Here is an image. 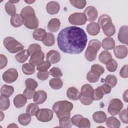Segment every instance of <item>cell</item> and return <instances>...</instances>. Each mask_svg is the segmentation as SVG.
<instances>
[{"label":"cell","instance_id":"58","mask_svg":"<svg viewBox=\"0 0 128 128\" xmlns=\"http://www.w3.org/2000/svg\"><path fill=\"white\" fill-rule=\"evenodd\" d=\"M123 99L126 102H128V90H126V91L123 94Z\"/></svg>","mask_w":128,"mask_h":128},{"label":"cell","instance_id":"24","mask_svg":"<svg viewBox=\"0 0 128 128\" xmlns=\"http://www.w3.org/2000/svg\"><path fill=\"white\" fill-rule=\"evenodd\" d=\"M92 118L94 122L98 124H102L106 122L107 116L103 111H98L94 113Z\"/></svg>","mask_w":128,"mask_h":128},{"label":"cell","instance_id":"9","mask_svg":"<svg viewBox=\"0 0 128 128\" xmlns=\"http://www.w3.org/2000/svg\"><path fill=\"white\" fill-rule=\"evenodd\" d=\"M18 76V74L17 70L14 68H10L4 72L2 78L6 83L12 84L17 80Z\"/></svg>","mask_w":128,"mask_h":128},{"label":"cell","instance_id":"40","mask_svg":"<svg viewBox=\"0 0 128 128\" xmlns=\"http://www.w3.org/2000/svg\"><path fill=\"white\" fill-rule=\"evenodd\" d=\"M110 22H112L111 18L108 15L104 14L101 15L98 18V24L100 28H102L105 24Z\"/></svg>","mask_w":128,"mask_h":128},{"label":"cell","instance_id":"7","mask_svg":"<svg viewBox=\"0 0 128 128\" xmlns=\"http://www.w3.org/2000/svg\"><path fill=\"white\" fill-rule=\"evenodd\" d=\"M36 116L37 120L40 122H48L52 119L54 112L50 109L41 108L38 110Z\"/></svg>","mask_w":128,"mask_h":128},{"label":"cell","instance_id":"38","mask_svg":"<svg viewBox=\"0 0 128 128\" xmlns=\"http://www.w3.org/2000/svg\"><path fill=\"white\" fill-rule=\"evenodd\" d=\"M106 66L107 70L110 72H115L118 68V63L114 59L111 58L106 62Z\"/></svg>","mask_w":128,"mask_h":128},{"label":"cell","instance_id":"34","mask_svg":"<svg viewBox=\"0 0 128 128\" xmlns=\"http://www.w3.org/2000/svg\"><path fill=\"white\" fill-rule=\"evenodd\" d=\"M4 8L6 12L8 14L11 16H13L16 14V8L15 5L11 2V0H9L6 3Z\"/></svg>","mask_w":128,"mask_h":128},{"label":"cell","instance_id":"28","mask_svg":"<svg viewBox=\"0 0 128 128\" xmlns=\"http://www.w3.org/2000/svg\"><path fill=\"white\" fill-rule=\"evenodd\" d=\"M0 92L2 96L9 98L14 94V88L12 86L4 84L2 86Z\"/></svg>","mask_w":128,"mask_h":128},{"label":"cell","instance_id":"30","mask_svg":"<svg viewBox=\"0 0 128 128\" xmlns=\"http://www.w3.org/2000/svg\"><path fill=\"white\" fill-rule=\"evenodd\" d=\"M31 116L28 113L22 114L18 117V122L22 126H27L31 122Z\"/></svg>","mask_w":128,"mask_h":128},{"label":"cell","instance_id":"52","mask_svg":"<svg viewBox=\"0 0 128 128\" xmlns=\"http://www.w3.org/2000/svg\"><path fill=\"white\" fill-rule=\"evenodd\" d=\"M49 74H50L49 72H48V71H43V72L39 71V72L37 73L36 76L39 80H46L48 78Z\"/></svg>","mask_w":128,"mask_h":128},{"label":"cell","instance_id":"61","mask_svg":"<svg viewBox=\"0 0 128 128\" xmlns=\"http://www.w3.org/2000/svg\"><path fill=\"white\" fill-rule=\"evenodd\" d=\"M35 1H25V2H26V3H28V4H31L32 3V2H34Z\"/></svg>","mask_w":128,"mask_h":128},{"label":"cell","instance_id":"37","mask_svg":"<svg viewBox=\"0 0 128 128\" xmlns=\"http://www.w3.org/2000/svg\"><path fill=\"white\" fill-rule=\"evenodd\" d=\"M10 106V100L8 98L4 97L2 96H0V110H5L8 109Z\"/></svg>","mask_w":128,"mask_h":128},{"label":"cell","instance_id":"31","mask_svg":"<svg viewBox=\"0 0 128 128\" xmlns=\"http://www.w3.org/2000/svg\"><path fill=\"white\" fill-rule=\"evenodd\" d=\"M49 84L52 89L59 90L63 86V82L59 78H54L50 80Z\"/></svg>","mask_w":128,"mask_h":128},{"label":"cell","instance_id":"35","mask_svg":"<svg viewBox=\"0 0 128 128\" xmlns=\"http://www.w3.org/2000/svg\"><path fill=\"white\" fill-rule=\"evenodd\" d=\"M59 120V126L61 128H70L72 126V123L70 116L61 118Z\"/></svg>","mask_w":128,"mask_h":128},{"label":"cell","instance_id":"60","mask_svg":"<svg viewBox=\"0 0 128 128\" xmlns=\"http://www.w3.org/2000/svg\"><path fill=\"white\" fill-rule=\"evenodd\" d=\"M0 116H0V121H2L3 118L4 117V114L2 113V111H0Z\"/></svg>","mask_w":128,"mask_h":128},{"label":"cell","instance_id":"33","mask_svg":"<svg viewBox=\"0 0 128 128\" xmlns=\"http://www.w3.org/2000/svg\"><path fill=\"white\" fill-rule=\"evenodd\" d=\"M23 73L26 75H31L35 72V66L30 63H26L22 64V67Z\"/></svg>","mask_w":128,"mask_h":128},{"label":"cell","instance_id":"43","mask_svg":"<svg viewBox=\"0 0 128 128\" xmlns=\"http://www.w3.org/2000/svg\"><path fill=\"white\" fill-rule=\"evenodd\" d=\"M91 71L100 76L104 72V68L101 65L98 64H94L91 66Z\"/></svg>","mask_w":128,"mask_h":128},{"label":"cell","instance_id":"12","mask_svg":"<svg viewBox=\"0 0 128 128\" xmlns=\"http://www.w3.org/2000/svg\"><path fill=\"white\" fill-rule=\"evenodd\" d=\"M128 48L123 45H118L114 47V52L115 56L119 59H123L128 55Z\"/></svg>","mask_w":128,"mask_h":128},{"label":"cell","instance_id":"32","mask_svg":"<svg viewBox=\"0 0 128 128\" xmlns=\"http://www.w3.org/2000/svg\"><path fill=\"white\" fill-rule=\"evenodd\" d=\"M39 106L36 103H30L26 108V112L31 116H36L38 110Z\"/></svg>","mask_w":128,"mask_h":128},{"label":"cell","instance_id":"25","mask_svg":"<svg viewBox=\"0 0 128 128\" xmlns=\"http://www.w3.org/2000/svg\"><path fill=\"white\" fill-rule=\"evenodd\" d=\"M11 25L14 28H18L22 26L24 21L23 18L20 14H16L13 16H12L10 20Z\"/></svg>","mask_w":128,"mask_h":128},{"label":"cell","instance_id":"56","mask_svg":"<svg viewBox=\"0 0 128 128\" xmlns=\"http://www.w3.org/2000/svg\"><path fill=\"white\" fill-rule=\"evenodd\" d=\"M100 88L102 90L104 94H110L112 90V88L107 84H103L102 85L100 86Z\"/></svg>","mask_w":128,"mask_h":128},{"label":"cell","instance_id":"48","mask_svg":"<svg viewBox=\"0 0 128 128\" xmlns=\"http://www.w3.org/2000/svg\"><path fill=\"white\" fill-rule=\"evenodd\" d=\"M50 74L56 78H59L62 76V70L57 67H53L52 68L50 71H49Z\"/></svg>","mask_w":128,"mask_h":128},{"label":"cell","instance_id":"55","mask_svg":"<svg viewBox=\"0 0 128 128\" xmlns=\"http://www.w3.org/2000/svg\"><path fill=\"white\" fill-rule=\"evenodd\" d=\"M8 64V58L6 56L2 54H0V69H2L5 68Z\"/></svg>","mask_w":128,"mask_h":128},{"label":"cell","instance_id":"49","mask_svg":"<svg viewBox=\"0 0 128 128\" xmlns=\"http://www.w3.org/2000/svg\"><path fill=\"white\" fill-rule=\"evenodd\" d=\"M51 64L48 61H44L40 64L37 66L36 70L40 72L43 71H47V70L50 67Z\"/></svg>","mask_w":128,"mask_h":128},{"label":"cell","instance_id":"13","mask_svg":"<svg viewBox=\"0 0 128 128\" xmlns=\"http://www.w3.org/2000/svg\"><path fill=\"white\" fill-rule=\"evenodd\" d=\"M60 58V54L56 50H50L46 54V60L52 64L58 62Z\"/></svg>","mask_w":128,"mask_h":128},{"label":"cell","instance_id":"2","mask_svg":"<svg viewBox=\"0 0 128 128\" xmlns=\"http://www.w3.org/2000/svg\"><path fill=\"white\" fill-rule=\"evenodd\" d=\"M20 15L23 18V24L26 28L30 30L38 28L39 21L32 6H26L24 8L21 10Z\"/></svg>","mask_w":128,"mask_h":128},{"label":"cell","instance_id":"47","mask_svg":"<svg viewBox=\"0 0 128 128\" xmlns=\"http://www.w3.org/2000/svg\"><path fill=\"white\" fill-rule=\"evenodd\" d=\"M98 75L90 70L86 74V79L90 83H94L97 82L100 78Z\"/></svg>","mask_w":128,"mask_h":128},{"label":"cell","instance_id":"50","mask_svg":"<svg viewBox=\"0 0 128 128\" xmlns=\"http://www.w3.org/2000/svg\"><path fill=\"white\" fill-rule=\"evenodd\" d=\"M78 127L80 128H90V121L88 118L83 117L80 120Z\"/></svg>","mask_w":128,"mask_h":128},{"label":"cell","instance_id":"22","mask_svg":"<svg viewBox=\"0 0 128 128\" xmlns=\"http://www.w3.org/2000/svg\"><path fill=\"white\" fill-rule=\"evenodd\" d=\"M26 98L22 94L16 95L14 98L13 102L14 106L16 108H21L25 106L27 101Z\"/></svg>","mask_w":128,"mask_h":128},{"label":"cell","instance_id":"19","mask_svg":"<svg viewBox=\"0 0 128 128\" xmlns=\"http://www.w3.org/2000/svg\"><path fill=\"white\" fill-rule=\"evenodd\" d=\"M66 96L69 99L72 100H76L80 98V92L75 87L72 86L67 90Z\"/></svg>","mask_w":128,"mask_h":128},{"label":"cell","instance_id":"42","mask_svg":"<svg viewBox=\"0 0 128 128\" xmlns=\"http://www.w3.org/2000/svg\"><path fill=\"white\" fill-rule=\"evenodd\" d=\"M117 78L114 75L108 74L105 78L106 84H108L112 88L114 87L117 84Z\"/></svg>","mask_w":128,"mask_h":128},{"label":"cell","instance_id":"26","mask_svg":"<svg viewBox=\"0 0 128 128\" xmlns=\"http://www.w3.org/2000/svg\"><path fill=\"white\" fill-rule=\"evenodd\" d=\"M101 45L104 49L106 50H110L114 48L115 46V42L112 38L106 37L102 40Z\"/></svg>","mask_w":128,"mask_h":128},{"label":"cell","instance_id":"53","mask_svg":"<svg viewBox=\"0 0 128 128\" xmlns=\"http://www.w3.org/2000/svg\"><path fill=\"white\" fill-rule=\"evenodd\" d=\"M83 118V116L80 114H76L74 115L71 118V121L72 124L78 127V124L80 120Z\"/></svg>","mask_w":128,"mask_h":128},{"label":"cell","instance_id":"29","mask_svg":"<svg viewBox=\"0 0 128 128\" xmlns=\"http://www.w3.org/2000/svg\"><path fill=\"white\" fill-rule=\"evenodd\" d=\"M29 56L28 50H22L15 56V58L18 62L24 63L28 60Z\"/></svg>","mask_w":128,"mask_h":128},{"label":"cell","instance_id":"17","mask_svg":"<svg viewBox=\"0 0 128 128\" xmlns=\"http://www.w3.org/2000/svg\"><path fill=\"white\" fill-rule=\"evenodd\" d=\"M93 90V88L91 85L89 84H85L81 88L80 96L92 98Z\"/></svg>","mask_w":128,"mask_h":128},{"label":"cell","instance_id":"18","mask_svg":"<svg viewBox=\"0 0 128 128\" xmlns=\"http://www.w3.org/2000/svg\"><path fill=\"white\" fill-rule=\"evenodd\" d=\"M60 26V22L57 18H52L48 24V29L50 32H54L58 30Z\"/></svg>","mask_w":128,"mask_h":128},{"label":"cell","instance_id":"1","mask_svg":"<svg viewBox=\"0 0 128 128\" xmlns=\"http://www.w3.org/2000/svg\"><path fill=\"white\" fill-rule=\"evenodd\" d=\"M88 38L84 30L79 27L70 26L62 30L57 37L58 48L64 53L78 54L85 48Z\"/></svg>","mask_w":128,"mask_h":128},{"label":"cell","instance_id":"4","mask_svg":"<svg viewBox=\"0 0 128 128\" xmlns=\"http://www.w3.org/2000/svg\"><path fill=\"white\" fill-rule=\"evenodd\" d=\"M101 48V43L98 40H92L85 51V58L87 60L92 62L96 58L98 51Z\"/></svg>","mask_w":128,"mask_h":128},{"label":"cell","instance_id":"21","mask_svg":"<svg viewBox=\"0 0 128 128\" xmlns=\"http://www.w3.org/2000/svg\"><path fill=\"white\" fill-rule=\"evenodd\" d=\"M47 35V33L45 30L42 28H38L36 29L32 34L33 38L34 40L43 42Z\"/></svg>","mask_w":128,"mask_h":128},{"label":"cell","instance_id":"57","mask_svg":"<svg viewBox=\"0 0 128 128\" xmlns=\"http://www.w3.org/2000/svg\"><path fill=\"white\" fill-rule=\"evenodd\" d=\"M128 66L126 64L124 66L121 68L120 72V75L122 78H127L128 77Z\"/></svg>","mask_w":128,"mask_h":128},{"label":"cell","instance_id":"39","mask_svg":"<svg viewBox=\"0 0 128 128\" xmlns=\"http://www.w3.org/2000/svg\"><path fill=\"white\" fill-rule=\"evenodd\" d=\"M111 58H112V54L109 52L107 50H104L98 56V60L100 62L103 64H106V62Z\"/></svg>","mask_w":128,"mask_h":128},{"label":"cell","instance_id":"27","mask_svg":"<svg viewBox=\"0 0 128 128\" xmlns=\"http://www.w3.org/2000/svg\"><path fill=\"white\" fill-rule=\"evenodd\" d=\"M106 124L110 128H118L120 126V120L114 116H110L106 118Z\"/></svg>","mask_w":128,"mask_h":128},{"label":"cell","instance_id":"3","mask_svg":"<svg viewBox=\"0 0 128 128\" xmlns=\"http://www.w3.org/2000/svg\"><path fill=\"white\" fill-rule=\"evenodd\" d=\"M74 107L73 104L67 100H60L54 103L52 110L59 119L61 118L70 116V111Z\"/></svg>","mask_w":128,"mask_h":128},{"label":"cell","instance_id":"45","mask_svg":"<svg viewBox=\"0 0 128 128\" xmlns=\"http://www.w3.org/2000/svg\"><path fill=\"white\" fill-rule=\"evenodd\" d=\"M104 92L100 88V86H98L92 92V98L94 100H98L102 98L104 96Z\"/></svg>","mask_w":128,"mask_h":128},{"label":"cell","instance_id":"8","mask_svg":"<svg viewBox=\"0 0 128 128\" xmlns=\"http://www.w3.org/2000/svg\"><path fill=\"white\" fill-rule=\"evenodd\" d=\"M86 18L84 13L75 12L71 14L68 17V21L72 24L82 26L86 22Z\"/></svg>","mask_w":128,"mask_h":128},{"label":"cell","instance_id":"46","mask_svg":"<svg viewBox=\"0 0 128 128\" xmlns=\"http://www.w3.org/2000/svg\"><path fill=\"white\" fill-rule=\"evenodd\" d=\"M41 50V46L38 44H30L27 50L30 56H32L34 53L38 51H40Z\"/></svg>","mask_w":128,"mask_h":128},{"label":"cell","instance_id":"15","mask_svg":"<svg viewBox=\"0 0 128 128\" xmlns=\"http://www.w3.org/2000/svg\"><path fill=\"white\" fill-rule=\"evenodd\" d=\"M47 98V94L43 90L36 92L33 97L34 102L38 104H43Z\"/></svg>","mask_w":128,"mask_h":128},{"label":"cell","instance_id":"16","mask_svg":"<svg viewBox=\"0 0 128 128\" xmlns=\"http://www.w3.org/2000/svg\"><path fill=\"white\" fill-rule=\"evenodd\" d=\"M60 10L59 4L55 1L48 2L46 6V10L48 14H55L58 12Z\"/></svg>","mask_w":128,"mask_h":128},{"label":"cell","instance_id":"6","mask_svg":"<svg viewBox=\"0 0 128 128\" xmlns=\"http://www.w3.org/2000/svg\"><path fill=\"white\" fill-rule=\"evenodd\" d=\"M122 108V102L118 98H113L109 102L108 111L112 116H116L120 112Z\"/></svg>","mask_w":128,"mask_h":128},{"label":"cell","instance_id":"23","mask_svg":"<svg viewBox=\"0 0 128 128\" xmlns=\"http://www.w3.org/2000/svg\"><path fill=\"white\" fill-rule=\"evenodd\" d=\"M86 31L90 35L96 36L100 32V28L96 22H92L87 26Z\"/></svg>","mask_w":128,"mask_h":128},{"label":"cell","instance_id":"20","mask_svg":"<svg viewBox=\"0 0 128 128\" xmlns=\"http://www.w3.org/2000/svg\"><path fill=\"white\" fill-rule=\"evenodd\" d=\"M102 28L104 34L108 36V37L114 36L116 32V28L112 22L106 23Z\"/></svg>","mask_w":128,"mask_h":128},{"label":"cell","instance_id":"44","mask_svg":"<svg viewBox=\"0 0 128 128\" xmlns=\"http://www.w3.org/2000/svg\"><path fill=\"white\" fill-rule=\"evenodd\" d=\"M70 2L72 6L78 9L84 8L86 4V1L85 0H70Z\"/></svg>","mask_w":128,"mask_h":128},{"label":"cell","instance_id":"54","mask_svg":"<svg viewBox=\"0 0 128 128\" xmlns=\"http://www.w3.org/2000/svg\"><path fill=\"white\" fill-rule=\"evenodd\" d=\"M35 90H30L26 88L23 92V94L26 98L27 99H31L34 97V94H35Z\"/></svg>","mask_w":128,"mask_h":128},{"label":"cell","instance_id":"41","mask_svg":"<svg viewBox=\"0 0 128 128\" xmlns=\"http://www.w3.org/2000/svg\"><path fill=\"white\" fill-rule=\"evenodd\" d=\"M25 84L26 88L30 90H35L38 86V82L34 79L31 78H27L26 80Z\"/></svg>","mask_w":128,"mask_h":128},{"label":"cell","instance_id":"51","mask_svg":"<svg viewBox=\"0 0 128 128\" xmlns=\"http://www.w3.org/2000/svg\"><path fill=\"white\" fill-rule=\"evenodd\" d=\"M119 118L120 120L124 124H128V110L125 108L122 112H120Z\"/></svg>","mask_w":128,"mask_h":128},{"label":"cell","instance_id":"5","mask_svg":"<svg viewBox=\"0 0 128 128\" xmlns=\"http://www.w3.org/2000/svg\"><path fill=\"white\" fill-rule=\"evenodd\" d=\"M3 44L6 49L12 54H14L24 48V46L14 38L8 36L4 38Z\"/></svg>","mask_w":128,"mask_h":128},{"label":"cell","instance_id":"59","mask_svg":"<svg viewBox=\"0 0 128 128\" xmlns=\"http://www.w3.org/2000/svg\"><path fill=\"white\" fill-rule=\"evenodd\" d=\"M12 128H16V127L18 128V126L16 124L14 123L10 124L9 126H8V128H12Z\"/></svg>","mask_w":128,"mask_h":128},{"label":"cell","instance_id":"11","mask_svg":"<svg viewBox=\"0 0 128 128\" xmlns=\"http://www.w3.org/2000/svg\"><path fill=\"white\" fill-rule=\"evenodd\" d=\"M86 20L89 22H94L98 18V13L97 10L93 6H88L84 12Z\"/></svg>","mask_w":128,"mask_h":128},{"label":"cell","instance_id":"10","mask_svg":"<svg viewBox=\"0 0 128 128\" xmlns=\"http://www.w3.org/2000/svg\"><path fill=\"white\" fill-rule=\"evenodd\" d=\"M44 54L42 50L34 53L29 60V63L34 66H38L44 62Z\"/></svg>","mask_w":128,"mask_h":128},{"label":"cell","instance_id":"36","mask_svg":"<svg viewBox=\"0 0 128 128\" xmlns=\"http://www.w3.org/2000/svg\"><path fill=\"white\" fill-rule=\"evenodd\" d=\"M43 44L46 46H52L55 43V37L54 34L51 32L47 33L45 40L42 42Z\"/></svg>","mask_w":128,"mask_h":128},{"label":"cell","instance_id":"14","mask_svg":"<svg viewBox=\"0 0 128 128\" xmlns=\"http://www.w3.org/2000/svg\"><path fill=\"white\" fill-rule=\"evenodd\" d=\"M128 26H123L120 28L118 34V38L119 42L126 45L128 44Z\"/></svg>","mask_w":128,"mask_h":128}]
</instances>
